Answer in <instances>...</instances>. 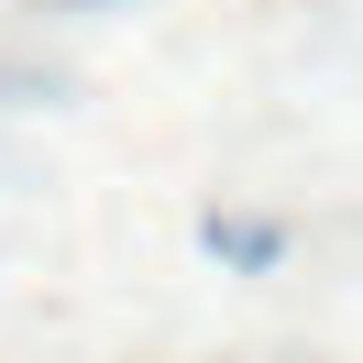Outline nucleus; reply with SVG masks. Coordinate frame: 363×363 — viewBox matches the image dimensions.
Instances as JSON below:
<instances>
[{
  "label": "nucleus",
  "mask_w": 363,
  "mask_h": 363,
  "mask_svg": "<svg viewBox=\"0 0 363 363\" xmlns=\"http://www.w3.org/2000/svg\"><path fill=\"white\" fill-rule=\"evenodd\" d=\"M209 253H231V264H275V231H264V220H209Z\"/></svg>",
  "instance_id": "1"
}]
</instances>
